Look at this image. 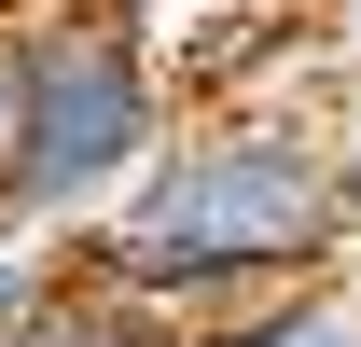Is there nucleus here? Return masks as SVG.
<instances>
[{
  "instance_id": "1",
  "label": "nucleus",
  "mask_w": 361,
  "mask_h": 347,
  "mask_svg": "<svg viewBox=\"0 0 361 347\" xmlns=\"http://www.w3.org/2000/svg\"><path fill=\"white\" fill-rule=\"evenodd\" d=\"M334 97H195L180 139L153 153V181L70 264L97 292H126L167 347L223 334V319H250L278 292H334L361 250L348 167H334Z\"/></svg>"
},
{
  "instance_id": "2",
  "label": "nucleus",
  "mask_w": 361,
  "mask_h": 347,
  "mask_svg": "<svg viewBox=\"0 0 361 347\" xmlns=\"http://www.w3.org/2000/svg\"><path fill=\"white\" fill-rule=\"evenodd\" d=\"M0 42H14V181H0V222L42 236V250H84L153 181V153L180 139L195 97L167 84V56L111 0H84V14H0Z\"/></svg>"
},
{
  "instance_id": "3",
  "label": "nucleus",
  "mask_w": 361,
  "mask_h": 347,
  "mask_svg": "<svg viewBox=\"0 0 361 347\" xmlns=\"http://www.w3.org/2000/svg\"><path fill=\"white\" fill-rule=\"evenodd\" d=\"M0 347H167V334H153V319H139L126 292H97L84 264H70V278H56V292L28 305V319H0Z\"/></svg>"
},
{
  "instance_id": "4",
  "label": "nucleus",
  "mask_w": 361,
  "mask_h": 347,
  "mask_svg": "<svg viewBox=\"0 0 361 347\" xmlns=\"http://www.w3.org/2000/svg\"><path fill=\"white\" fill-rule=\"evenodd\" d=\"M195 347H361V305L334 278V292H278V305H250V319H223V334H195Z\"/></svg>"
},
{
  "instance_id": "5",
  "label": "nucleus",
  "mask_w": 361,
  "mask_h": 347,
  "mask_svg": "<svg viewBox=\"0 0 361 347\" xmlns=\"http://www.w3.org/2000/svg\"><path fill=\"white\" fill-rule=\"evenodd\" d=\"M0 181H14V42H0Z\"/></svg>"
},
{
  "instance_id": "6",
  "label": "nucleus",
  "mask_w": 361,
  "mask_h": 347,
  "mask_svg": "<svg viewBox=\"0 0 361 347\" xmlns=\"http://www.w3.org/2000/svg\"><path fill=\"white\" fill-rule=\"evenodd\" d=\"M0 14H84V0H0Z\"/></svg>"
},
{
  "instance_id": "7",
  "label": "nucleus",
  "mask_w": 361,
  "mask_h": 347,
  "mask_svg": "<svg viewBox=\"0 0 361 347\" xmlns=\"http://www.w3.org/2000/svg\"><path fill=\"white\" fill-rule=\"evenodd\" d=\"M348 305H361V250H348Z\"/></svg>"
}]
</instances>
